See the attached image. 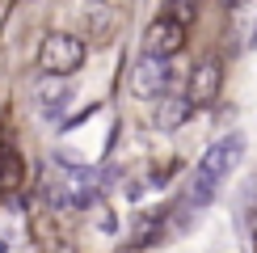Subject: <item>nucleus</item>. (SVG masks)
I'll return each mask as SVG.
<instances>
[{
  "label": "nucleus",
  "mask_w": 257,
  "mask_h": 253,
  "mask_svg": "<svg viewBox=\"0 0 257 253\" xmlns=\"http://www.w3.org/2000/svg\"><path fill=\"white\" fill-rule=\"evenodd\" d=\"M181 42H186V21H181V17H169V13H160L152 26L144 30V51H139V55L173 59L177 51H181Z\"/></svg>",
  "instance_id": "nucleus-3"
},
{
  "label": "nucleus",
  "mask_w": 257,
  "mask_h": 253,
  "mask_svg": "<svg viewBox=\"0 0 257 253\" xmlns=\"http://www.w3.org/2000/svg\"><path fill=\"white\" fill-rule=\"evenodd\" d=\"M84 63V42L76 34H47L42 38V47H38V68L47 72V76H59V80H68L72 72H76Z\"/></svg>",
  "instance_id": "nucleus-2"
},
{
  "label": "nucleus",
  "mask_w": 257,
  "mask_h": 253,
  "mask_svg": "<svg viewBox=\"0 0 257 253\" xmlns=\"http://www.w3.org/2000/svg\"><path fill=\"white\" fill-rule=\"evenodd\" d=\"M240 152H244V135L240 131H228L223 140H215L207 152L198 156L194 173H190V190H186V207L190 211L207 207L211 198L223 190V182L232 177V169L240 165Z\"/></svg>",
  "instance_id": "nucleus-1"
},
{
  "label": "nucleus",
  "mask_w": 257,
  "mask_h": 253,
  "mask_svg": "<svg viewBox=\"0 0 257 253\" xmlns=\"http://www.w3.org/2000/svg\"><path fill=\"white\" fill-rule=\"evenodd\" d=\"M169 84H173V59H152V55H139L135 72H131V93L144 101L165 97Z\"/></svg>",
  "instance_id": "nucleus-4"
},
{
  "label": "nucleus",
  "mask_w": 257,
  "mask_h": 253,
  "mask_svg": "<svg viewBox=\"0 0 257 253\" xmlns=\"http://www.w3.org/2000/svg\"><path fill=\"white\" fill-rule=\"evenodd\" d=\"M190 110H194V105L186 101V93H181V97H169V93H165V97H160L156 126H160V131H173V126H181V122L190 118Z\"/></svg>",
  "instance_id": "nucleus-7"
},
{
  "label": "nucleus",
  "mask_w": 257,
  "mask_h": 253,
  "mask_svg": "<svg viewBox=\"0 0 257 253\" xmlns=\"http://www.w3.org/2000/svg\"><path fill=\"white\" fill-rule=\"evenodd\" d=\"M219 93V63L215 59H202L194 63V72H190V89H186V101L190 105H211Z\"/></svg>",
  "instance_id": "nucleus-6"
},
{
  "label": "nucleus",
  "mask_w": 257,
  "mask_h": 253,
  "mask_svg": "<svg viewBox=\"0 0 257 253\" xmlns=\"http://www.w3.org/2000/svg\"><path fill=\"white\" fill-rule=\"evenodd\" d=\"M34 101H38V114H42V118L55 122V118H63V110L72 105V84L59 80V76H42L38 89H34Z\"/></svg>",
  "instance_id": "nucleus-5"
},
{
  "label": "nucleus",
  "mask_w": 257,
  "mask_h": 253,
  "mask_svg": "<svg viewBox=\"0 0 257 253\" xmlns=\"http://www.w3.org/2000/svg\"><path fill=\"white\" fill-rule=\"evenodd\" d=\"M253 42H257V34H253Z\"/></svg>",
  "instance_id": "nucleus-8"
}]
</instances>
